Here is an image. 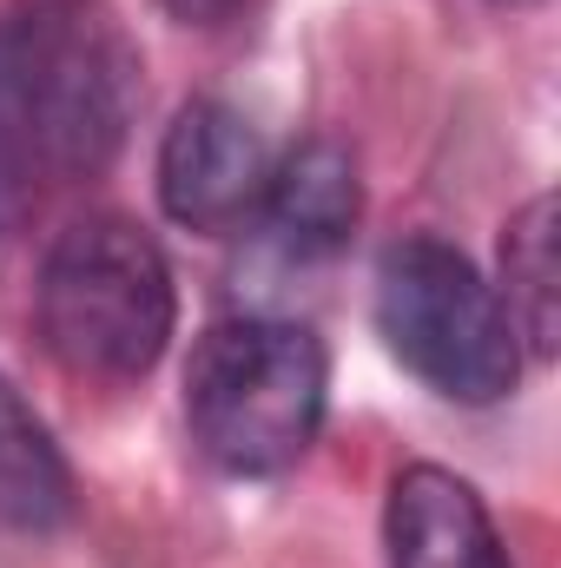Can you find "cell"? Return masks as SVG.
<instances>
[{
  "instance_id": "obj_1",
  "label": "cell",
  "mask_w": 561,
  "mask_h": 568,
  "mask_svg": "<svg viewBox=\"0 0 561 568\" xmlns=\"http://www.w3.org/2000/svg\"><path fill=\"white\" fill-rule=\"evenodd\" d=\"M0 100L40 192L100 179L140 113V53L106 0H20L0 13Z\"/></svg>"
},
{
  "instance_id": "obj_2",
  "label": "cell",
  "mask_w": 561,
  "mask_h": 568,
  "mask_svg": "<svg viewBox=\"0 0 561 568\" xmlns=\"http://www.w3.org/2000/svg\"><path fill=\"white\" fill-rule=\"evenodd\" d=\"M33 317L60 371L86 384H140L178 324L172 265L140 219L86 212L47 245Z\"/></svg>"
},
{
  "instance_id": "obj_3",
  "label": "cell",
  "mask_w": 561,
  "mask_h": 568,
  "mask_svg": "<svg viewBox=\"0 0 561 568\" xmlns=\"http://www.w3.org/2000/svg\"><path fill=\"white\" fill-rule=\"evenodd\" d=\"M330 357L297 317H225L192 344L185 429L225 476H278L324 424Z\"/></svg>"
},
{
  "instance_id": "obj_4",
  "label": "cell",
  "mask_w": 561,
  "mask_h": 568,
  "mask_svg": "<svg viewBox=\"0 0 561 568\" xmlns=\"http://www.w3.org/2000/svg\"><path fill=\"white\" fill-rule=\"evenodd\" d=\"M377 331L390 357L449 404H502L522 377V337L456 245L442 239H397L377 258Z\"/></svg>"
},
{
  "instance_id": "obj_5",
  "label": "cell",
  "mask_w": 561,
  "mask_h": 568,
  "mask_svg": "<svg viewBox=\"0 0 561 568\" xmlns=\"http://www.w3.org/2000/svg\"><path fill=\"white\" fill-rule=\"evenodd\" d=\"M272 179V152L252 133V120L225 100H185L159 140V205L185 232H238L258 219Z\"/></svg>"
},
{
  "instance_id": "obj_6",
  "label": "cell",
  "mask_w": 561,
  "mask_h": 568,
  "mask_svg": "<svg viewBox=\"0 0 561 568\" xmlns=\"http://www.w3.org/2000/svg\"><path fill=\"white\" fill-rule=\"evenodd\" d=\"M384 542H390V568H509V549L482 496L436 463H410L390 483Z\"/></svg>"
},
{
  "instance_id": "obj_7",
  "label": "cell",
  "mask_w": 561,
  "mask_h": 568,
  "mask_svg": "<svg viewBox=\"0 0 561 568\" xmlns=\"http://www.w3.org/2000/svg\"><path fill=\"white\" fill-rule=\"evenodd\" d=\"M258 219L272 232L284 258L310 265V258H330L350 245L357 219H364V185H357V159L337 140H304L290 145L272 179H265V199H258Z\"/></svg>"
},
{
  "instance_id": "obj_8",
  "label": "cell",
  "mask_w": 561,
  "mask_h": 568,
  "mask_svg": "<svg viewBox=\"0 0 561 568\" xmlns=\"http://www.w3.org/2000/svg\"><path fill=\"white\" fill-rule=\"evenodd\" d=\"M80 509L73 469L53 443V429L33 417V404L0 377V529L13 536H53Z\"/></svg>"
},
{
  "instance_id": "obj_9",
  "label": "cell",
  "mask_w": 561,
  "mask_h": 568,
  "mask_svg": "<svg viewBox=\"0 0 561 568\" xmlns=\"http://www.w3.org/2000/svg\"><path fill=\"white\" fill-rule=\"evenodd\" d=\"M502 311L516 337H529L536 357H555L561 344V252H555V199L536 192L502 225Z\"/></svg>"
},
{
  "instance_id": "obj_10",
  "label": "cell",
  "mask_w": 561,
  "mask_h": 568,
  "mask_svg": "<svg viewBox=\"0 0 561 568\" xmlns=\"http://www.w3.org/2000/svg\"><path fill=\"white\" fill-rule=\"evenodd\" d=\"M33 199H40L33 159H27V145L13 133V120H7V100H0V258L13 252V239H20V225H27V212H33Z\"/></svg>"
},
{
  "instance_id": "obj_11",
  "label": "cell",
  "mask_w": 561,
  "mask_h": 568,
  "mask_svg": "<svg viewBox=\"0 0 561 568\" xmlns=\"http://www.w3.org/2000/svg\"><path fill=\"white\" fill-rule=\"evenodd\" d=\"M172 20H185V27H218V20H232L245 0H159Z\"/></svg>"
},
{
  "instance_id": "obj_12",
  "label": "cell",
  "mask_w": 561,
  "mask_h": 568,
  "mask_svg": "<svg viewBox=\"0 0 561 568\" xmlns=\"http://www.w3.org/2000/svg\"><path fill=\"white\" fill-rule=\"evenodd\" d=\"M502 7H542V0H502Z\"/></svg>"
}]
</instances>
